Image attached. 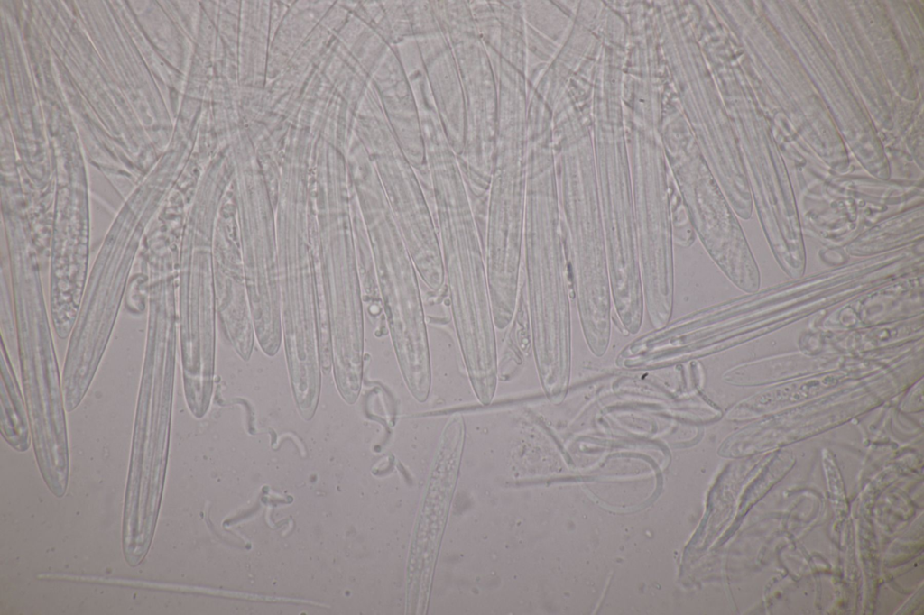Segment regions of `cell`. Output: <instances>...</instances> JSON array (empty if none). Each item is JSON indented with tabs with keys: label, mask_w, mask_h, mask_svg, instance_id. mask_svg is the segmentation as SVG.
I'll return each mask as SVG.
<instances>
[{
	"label": "cell",
	"mask_w": 924,
	"mask_h": 615,
	"mask_svg": "<svg viewBox=\"0 0 924 615\" xmlns=\"http://www.w3.org/2000/svg\"><path fill=\"white\" fill-rule=\"evenodd\" d=\"M0 427L5 442L18 452L28 450L31 428L21 390L4 340L1 345Z\"/></svg>",
	"instance_id": "obj_10"
},
{
	"label": "cell",
	"mask_w": 924,
	"mask_h": 615,
	"mask_svg": "<svg viewBox=\"0 0 924 615\" xmlns=\"http://www.w3.org/2000/svg\"><path fill=\"white\" fill-rule=\"evenodd\" d=\"M426 163L453 323L460 329H476L493 317L484 233L451 147L446 142L430 146Z\"/></svg>",
	"instance_id": "obj_3"
},
{
	"label": "cell",
	"mask_w": 924,
	"mask_h": 615,
	"mask_svg": "<svg viewBox=\"0 0 924 615\" xmlns=\"http://www.w3.org/2000/svg\"><path fill=\"white\" fill-rule=\"evenodd\" d=\"M570 153L563 160V233L585 341L601 357L610 342L612 304L604 230L587 160Z\"/></svg>",
	"instance_id": "obj_4"
},
{
	"label": "cell",
	"mask_w": 924,
	"mask_h": 615,
	"mask_svg": "<svg viewBox=\"0 0 924 615\" xmlns=\"http://www.w3.org/2000/svg\"><path fill=\"white\" fill-rule=\"evenodd\" d=\"M22 390L42 477L62 497L69 475L62 378L50 332L40 281L32 272L14 279Z\"/></svg>",
	"instance_id": "obj_2"
},
{
	"label": "cell",
	"mask_w": 924,
	"mask_h": 615,
	"mask_svg": "<svg viewBox=\"0 0 924 615\" xmlns=\"http://www.w3.org/2000/svg\"><path fill=\"white\" fill-rule=\"evenodd\" d=\"M679 169L687 211L696 237L724 274L740 289L753 293L760 286L758 266L736 217L702 176L700 164Z\"/></svg>",
	"instance_id": "obj_7"
},
{
	"label": "cell",
	"mask_w": 924,
	"mask_h": 615,
	"mask_svg": "<svg viewBox=\"0 0 924 615\" xmlns=\"http://www.w3.org/2000/svg\"><path fill=\"white\" fill-rule=\"evenodd\" d=\"M386 71L390 129L416 170L430 200V185L418 103L397 46L388 49Z\"/></svg>",
	"instance_id": "obj_9"
},
{
	"label": "cell",
	"mask_w": 924,
	"mask_h": 615,
	"mask_svg": "<svg viewBox=\"0 0 924 615\" xmlns=\"http://www.w3.org/2000/svg\"><path fill=\"white\" fill-rule=\"evenodd\" d=\"M457 61L466 133L458 163L473 205L487 202L497 131V82L467 1H430Z\"/></svg>",
	"instance_id": "obj_5"
},
{
	"label": "cell",
	"mask_w": 924,
	"mask_h": 615,
	"mask_svg": "<svg viewBox=\"0 0 924 615\" xmlns=\"http://www.w3.org/2000/svg\"><path fill=\"white\" fill-rule=\"evenodd\" d=\"M413 40L439 122L459 157L465 146L466 116L455 55L430 1H404Z\"/></svg>",
	"instance_id": "obj_8"
},
{
	"label": "cell",
	"mask_w": 924,
	"mask_h": 615,
	"mask_svg": "<svg viewBox=\"0 0 924 615\" xmlns=\"http://www.w3.org/2000/svg\"><path fill=\"white\" fill-rule=\"evenodd\" d=\"M817 368H819L817 360L790 354L737 366L727 371L723 379L736 386H753L781 381L814 372Z\"/></svg>",
	"instance_id": "obj_11"
},
{
	"label": "cell",
	"mask_w": 924,
	"mask_h": 615,
	"mask_svg": "<svg viewBox=\"0 0 924 615\" xmlns=\"http://www.w3.org/2000/svg\"><path fill=\"white\" fill-rule=\"evenodd\" d=\"M379 284L403 381L419 402L427 400L431 367L418 271L388 207L371 215Z\"/></svg>",
	"instance_id": "obj_6"
},
{
	"label": "cell",
	"mask_w": 924,
	"mask_h": 615,
	"mask_svg": "<svg viewBox=\"0 0 924 615\" xmlns=\"http://www.w3.org/2000/svg\"><path fill=\"white\" fill-rule=\"evenodd\" d=\"M522 253L530 333L540 381L570 378L571 277L554 170L534 167L526 174Z\"/></svg>",
	"instance_id": "obj_1"
}]
</instances>
